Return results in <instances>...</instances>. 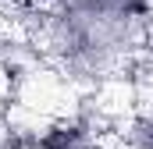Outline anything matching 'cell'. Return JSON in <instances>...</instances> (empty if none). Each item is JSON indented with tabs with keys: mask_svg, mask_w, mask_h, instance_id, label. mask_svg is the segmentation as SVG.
Instances as JSON below:
<instances>
[{
	"mask_svg": "<svg viewBox=\"0 0 153 149\" xmlns=\"http://www.w3.org/2000/svg\"><path fill=\"white\" fill-rule=\"evenodd\" d=\"M43 149H85V142L78 128H57L43 139Z\"/></svg>",
	"mask_w": 153,
	"mask_h": 149,
	"instance_id": "1",
	"label": "cell"
}]
</instances>
